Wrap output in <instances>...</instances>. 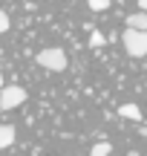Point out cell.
Returning <instances> with one entry per match:
<instances>
[{
    "label": "cell",
    "mask_w": 147,
    "mask_h": 156,
    "mask_svg": "<svg viewBox=\"0 0 147 156\" xmlns=\"http://www.w3.org/2000/svg\"><path fill=\"white\" fill-rule=\"evenodd\" d=\"M35 61H38L43 69H49V73H63L67 64H69V58H67V52H63V49L49 46V49H40L38 55H35Z\"/></svg>",
    "instance_id": "cell-1"
},
{
    "label": "cell",
    "mask_w": 147,
    "mask_h": 156,
    "mask_svg": "<svg viewBox=\"0 0 147 156\" xmlns=\"http://www.w3.org/2000/svg\"><path fill=\"white\" fill-rule=\"evenodd\" d=\"M121 44H124L127 55H133V58H144L147 55V32L124 29V32H121Z\"/></svg>",
    "instance_id": "cell-2"
},
{
    "label": "cell",
    "mask_w": 147,
    "mask_h": 156,
    "mask_svg": "<svg viewBox=\"0 0 147 156\" xmlns=\"http://www.w3.org/2000/svg\"><path fill=\"white\" fill-rule=\"evenodd\" d=\"M29 93L23 87H17V84H12V87H3L0 90V110H15V107L26 104Z\"/></svg>",
    "instance_id": "cell-3"
},
{
    "label": "cell",
    "mask_w": 147,
    "mask_h": 156,
    "mask_svg": "<svg viewBox=\"0 0 147 156\" xmlns=\"http://www.w3.org/2000/svg\"><path fill=\"white\" fill-rule=\"evenodd\" d=\"M127 29L147 32V12H133V15H127Z\"/></svg>",
    "instance_id": "cell-4"
},
{
    "label": "cell",
    "mask_w": 147,
    "mask_h": 156,
    "mask_svg": "<svg viewBox=\"0 0 147 156\" xmlns=\"http://www.w3.org/2000/svg\"><path fill=\"white\" fill-rule=\"evenodd\" d=\"M15 127L12 124H0V151H6V147H12L15 145Z\"/></svg>",
    "instance_id": "cell-5"
},
{
    "label": "cell",
    "mask_w": 147,
    "mask_h": 156,
    "mask_svg": "<svg viewBox=\"0 0 147 156\" xmlns=\"http://www.w3.org/2000/svg\"><path fill=\"white\" fill-rule=\"evenodd\" d=\"M118 116L133 119V122H142V110H138V104H121L118 107Z\"/></svg>",
    "instance_id": "cell-6"
},
{
    "label": "cell",
    "mask_w": 147,
    "mask_h": 156,
    "mask_svg": "<svg viewBox=\"0 0 147 156\" xmlns=\"http://www.w3.org/2000/svg\"><path fill=\"white\" fill-rule=\"evenodd\" d=\"M110 151H113V145H110V142H98V145L90 151V156H110Z\"/></svg>",
    "instance_id": "cell-7"
},
{
    "label": "cell",
    "mask_w": 147,
    "mask_h": 156,
    "mask_svg": "<svg viewBox=\"0 0 147 156\" xmlns=\"http://www.w3.org/2000/svg\"><path fill=\"white\" fill-rule=\"evenodd\" d=\"M104 44H107V38H104L101 32H92V38H90V46H92V49H98V46H104Z\"/></svg>",
    "instance_id": "cell-8"
},
{
    "label": "cell",
    "mask_w": 147,
    "mask_h": 156,
    "mask_svg": "<svg viewBox=\"0 0 147 156\" xmlns=\"http://www.w3.org/2000/svg\"><path fill=\"white\" fill-rule=\"evenodd\" d=\"M87 6L95 9V12H101V9H110V0H87Z\"/></svg>",
    "instance_id": "cell-9"
},
{
    "label": "cell",
    "mask_w": 147,
    "mask_h": 156,
    "mask_svg": "<svg viewBox=\"0 0 147 156\" xmlns=\"http://www.w3.org/2000/svg\"><path fill=\"white\" fill-rule=\"evenodd\" d=\"M9 26H12V23H9V15L0 9V35H3V32H9Z\"/></svg>",
    "instance_id": "cell-10"
},
{
    "label": "cell",
    "mask_w": 147,
    "mask_h": 156,
    "mask_svg": "<svg viewBox=\"0 0 147 156\" xmlns=\"http://www.w3.org/2000/svg\"><path fill=\"white\" fill-rule=\"evenodd\" d=\"M138 9H142V12H147V0H138Z\"/></svg>",
    "instance_id": "cell-11"
},
{
    "label": "cell",
    "mask_w": 147,
    "mask_h": 156,
    "mask_svg": "<svg viewBox=\"0 0 147 156\" xmlns=\"http://www.w3.org/2000/svg\"><path fill=\"white\" fill-rule=\"evenodd\" d=\"M138 133H142V136H144V139H147V127H138Z\"/></svg>",
    "instance_id": "cell-12"
},
{
    "label": "cell",
    "mask_w": 147,
    "mask_h": 156,
    "mask_svg": "<svg viewBox=\"0 0 147 156\" xmlns=\"http://www.w3.org/2000/svg\"><path fill=\"white\" fill-rule=\"evenodd\" d=\"M0 84H3V69H0Z\"/></svg>",
    "instance_id": "cell-13"
}]
</instances>
